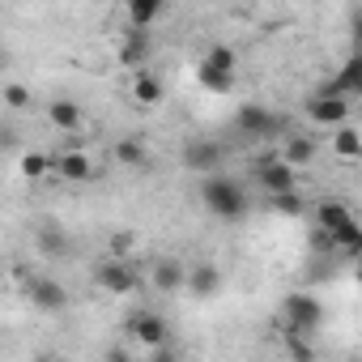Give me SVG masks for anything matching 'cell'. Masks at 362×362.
I'll return each mask as SVG.
<instances>
[{
	"label": "cell",
	"mask_w": 362,
	"mask_h": 362,
	"mask_svg": "<svg viewBox=\"0 0 362 362\" xmlns=\"http://www.w3.org/2000/svg\"><path fill=\"white\" fill-rule=\"evenodd\" d=\"M197 77H201V86H205L209 94H230L235 81H239V69H218V64H205V60H201Z\"/></svg>",
	"instance_id": "obj_13"
},
{
	"label": "cell",
	"mask_w": 362,
	"mask_h": 362,
	"mask_svg": "<svg viewBox=\"0 0 362 362\" xmlns=\"http://www.w3.org/2000/svg\"><path fill=\"white\" fill-rule=\"evenodd\" d=\"M235 124H239V132H243V136H277L286 119H281V115H273V111H269V107H260V103H247V107H239Z\"/></svg>",
	"instance_id": "obj_4"
},
{
	"label": "cell",
	"mask_w": 362,
	"mask_h": 362,
	"mask_svg": "<svg viewBox=\"0 0 362 362\" xmlns=\"http://www.w3.org/2000/svg\"><path fill=\"white\" fill-rule=\"evenodd\" d=\"M315 149H320V145H315L311 136H290V145L281 149V158H286V162H294V166H307V162L315 158Z\"/></svg>",
	"instance_id": "obj_23"
},
{
	"label": "cell",
	"mask_w": 362,
	"mask_h": 362,
	"mask_svg": "<svg viewBox=\"0 0 362 362\" xmlns=\"http://www.w3.org/2000/svg\"><path fill=\"white\" fill-rule=\"evenodd\" d=\"M47 166H56V158H47V153H26L22 158V175H30V179H39Z\"/></svg>",
	"instance_id": "obj_26"
},
{
	"label": "cell",
	"mask_w": 362,
	"mask_h": 362,
	"mask_svg": "<svg viewBox=\"0 0 362 362\" xmlns=\"http://www.w3.org/2000/svg\"><path fill=\"white\" fill-rule=\"evenodd\" d=\"M205 64H218V69H239L235 47H226V43H214V47L205 52Z\"/></svg>",
	"instance_id": "obj_25"
},
{
	"label": "cell",
	"mask_w": 362,
	"mask_h": 362,
	"mask_svg": "<svg viewBox=\"0 0 362 362\" xmlns=\"http://www.w3.org/2000/svg\"><path fill=\"white\" fill-rule=\"evenodd\" d=\"M5 103H9L13 111H26V107H30V90L18 86V81H9V86H5Z\"/></svg>",
	"instance_id": "obj_27"
},
{
	"label": "cell",
	"mask_w": 362,
	"mask_h": 362,
	"mask_svg": "<svg viewBox=\"0 0 362 362\" xmlns=\"http://www.w3.org/2000/svg\"><path fill=\"white\" fill-rule=\"evenodd\" d=\"M307 115L315 119V124H345L349 119V98H341V94H311L307 98Z\"/></svg>",
	"instance_id": "obj_7"
},
{
	"label": "cell",
	"mask_w": 362,
	"mask_h": 362,
	"mask_svg": "<svg viewBox=\"0 0 362 362\" xmlns=\"http://www.w3.org/2000/svg\"><path fill=\"white\" fill-rule=\"evenodd\" d=\"M132 98H136L141 107L162 103V81H158L153 73H136V77H132Z\"/></svg>",
	"instance_id": "obj_18"
},
{
	"label": "cell",
	"mask_w": 362,
	"mask_h": 362,
	"mask_svg": "<svg viewBox=\"0 0 362 362\" xmlns=\"http://www.w3.org/2000/svg\"><path fill=\"white\" fill-rule=\"evenodd\" d=\"M128 332H132L141 345L162 349V345H166V337H170V324H166L162 315H153V311H136V315L128 320Z\"/></svg>",
	"instance_id": "obj_6"
},
{
	"label": "cell",
	"mask_w": 362,
	"mask_h": 362,
	"mask_svg": "<svg viewBox=\"0 0 362 362\" xmlns=\"http://www.w3.org/2000/svg\"><path fill=\"white\" fill-rule=\"evenodd\" d=\"M328 239H332V252H337V256H362V226H358V222L341 226V230L328 235Z\"/></svg>",
	"instance_id": "obj_17"
},
{
	"label": "cell",
	"mask_w": 362,
	"mask_h": 362,
	"mask_svg": "<svg viewBox=\"0 0 362 362\" xmlns=\"http://www.w3.org/2000/svg\"><path fill=\"white\" fill-rule=\"evenodd\" d=\"M153 286H158L162 294L184 290V286H188V269L179 264V260H158V264H153Z\"/></svg>",
	"instance_id": "obj_12"
},
{
	"label": "cell",
	"mask_w": 362,
	"mask_h": 362,
	"mask_svg": "<svg viewBox=\"0 0 362 362\" xmlns=\"http://www.w3.org/2000/svg\"><path fill=\"white\" fill-rule=\"evenodd\" d=\"M94 281H98L107 294H132V290L141 286V273H136L132 260H103V264L94 269Z\"/></svg>",
	"instance_id": "obj_3"
},
{
	"label": "cell",
	"mask_w": 362,
	"mask_h": 362,
	"mask_svg": "<svg viewBox=\"0 0 362 362\" xmlns=\"http://www.w3.org/2000/svg\"><path fill=\"white\" fill-rule=\"evenodd\" d=\"M332 149H337V158H345V162H354V158H362V136L349 128V124H337V136H332Z\"/></svg>",
	"instance_id": "obj_19"
},
{
	"label": "cell",
	"mask_w": 362,
	"mask_h": 362,
	"mask_svg": "<svg viewBox=\"0 0 362 362\" xmlns=\"http://www.w3.org/2000/svg\"><path fill=\"white\" fill-rule=\"evenodd\" d=\"M47 119H52L56 128H77V124H81V107L69 103V98H56V103L47 107Z\"/></svg>",
	"instance_id": "obj_21"
},
{
	"label": "cell",
	"mask_w": 362,
	"mask_h": 362,
	"mask_svg": "<svg viewBox=\"0 0 362 362\" xmlns=\"http://www.w3.org/2000/svg\"><path fill=\"white\" fill-rule=\"evenodd\" d=\"M26 294H30V303H35L39 311H64V307H69V290H64L60 281H52V277H30Z\"/></svg>",
	"instance_id": "obj_9"
},
{
	"label": "cell",
	"mask_w": 362,
	"mask_h": 362,
	"mask_svg": "<svg viewBox=\"0 0 362 362\" xmlns=\"http://www.w3.org/2000/svg\"><path fill=\"white\" fill-rule=\"evenodd\" d=\"M56 170L69 179V184H81V179H90V175H94L90 158H86V153H77V149H73V153H56Z\"/></svg>",
	"instance_id": "obj_15"
},
{
	"label": "cell",
	"mask_w": 362,
	"mask_h": 362,
	"mask_svg": "<svg viewBox=\"0 0 362 362\" xmlns=\"http://www.w3.org/2000/svg\"><path fill=\"white\" fill-rule=\"evenodd\" d=\"M145 52H149V43H145V30H132V35L124 39V47H119V64L136 69V64L145 60Z\"/></svg>",
	"instance_id": "obj_22"
},
{
	"label": "cell",
	"mask_w": 362,
	"mask_h": 362,
	"mask_svg": "<svg viewBox=\"0 0 362 362\" xmlns=\"http://www.w3.org/2000/svg\"><path fill=\"white\" fill-rule=\"evenodd\" d=\"M222 162V145L218 141H188L184 145V166L188 170H214Z\"/></svg>",
	"instance_id": "obj_10"
},
{
	"label": "cell",
	"mask_w": 362,
	"mask_h": 362,
	"mask_svg": "<svg viewBox=\"0 0 362 362\" xmlns=\"http://www.w3.org/2000/svg\"><path fill=\"white\" fill-rule=\"evenodd\" d=\"M320 320H324V307H320L315 294H290L286 307H281V324H286V332H315Z\"/></svg>",
	"instance_id": "obj_2"
},
{
	"label": "cell",
	"mask_w": 362,
	"mask_h": 362,
	"mask_svg": "<svg viewBox=\"0 0 362 362\" xmlns=\"http://www.w3.org/2000/svg\"><path fill=\"white\" fill-rule=\"evenodd\" d=\"M349 222H354V214H349L341 201H320V205H315V226H320V230L337 235V230L349 226Z\"/></svg>",
	"instance_id": "obj_14"
},
{
	"label": "cell",
	"mask_w": 362,
	"mask_h": 362,
	"mask_svg": "<svg viewBox=\"0 0 362 362\" xmlns=\"http://www.w3.org/2000/svg\"><path fill=\"white\" fill-rule=\"evenodd\" d=\"M115 162L141 166V162H145V145H141V141H119V145H115Z\"/></svg>",
	"instance_id": "obj_24"
},
{
	"label": "cell",
	"mask_w": 362,
	"mask_h": 362,
	"mask_svg": "<svg viewBox=\"0 0 362 362\" xmlns=\"http://www.w3.org/2000/svg\"><path fill=\"white\" fill-rule=\"evenodd\" d=\"M256 179L264 192H286V188H294V162H286L281 153H264L256 162Z\"/></svg>",
	"instance_id": "obj_5"
},
{
	"label": "cell",
	"mask_w": 362,
	"mask_h": 362,
	"mask_svg": "<svg viewBox=\"0 0 362 362\" xmlns=\"http://www.w3.org/2000/svg\"><path fill=\"white\" fill-rule=\"evenodd\" d=\"M269 205H273L281 218H298V214H307V201H303V192H298V188H286V192H269Z\"/></svg>",
	"instance_id": "obj_20"
},
{
	"label": "cell",
	"mask_w": 362,
	"mask_h": 362,
	"mask_svg": "<svg viewBox=\"0 0 362 362\" xmlns=\"http://www.w3.org/2000/svg\"><path fill=\"white\" fill-rule=\"evenodd\" d=\"M39 243H43V252H73V243H69L64 235H56V230H43Z\"/></svg>",
	"instance_id": "obj_28"
},
{
	"label": "cell",
	"mask_w": 362,
	"mask_h": 362,
	"mask_svg": "<svg viewBox=\"0 0 362 362\" xmlns=\"http://www.w3.org/2000/svg\"><path fill=\"white\" fill-rule=\"evenodd\" d=\"M320 94H341V98L362 94V52H354V56L341 64V73H337L332 81H324V86H320Z\"/></svg>",
	"instance_id": "obj_8"
},
{
	"label": "cell",
	"mask_w": 362,
	"mask_h": 362,
	"mask_svg": "<svg viewBox=\"0 0 362 362\" xmlns=\"http://www.w3.org/2000/svg\"><path fill=\"white\" fill-rule=\"evenodd\" d=\"M162 9H166V0H128V22H132V30H149Z\"/></svg>",
	"instance_id": "obj_16"
},
{
	"label": "cell",
	"mask_w": 362,
	"mask_h": 362,
	"mask_svg": "<svg viewBox=\"0 0 362 362\" xmlns=\"http://www.w3.org/2000/svg\"><path fill=\"white\" fill-rule=\"evenodd\" d=\"M188 290L197 294V298H214L218 290H222V269L218 264H197V269H188Z\"/></svg>",
	"instance_id": "obj_11"
},
{
	"label": "cell",
	"mask_w": 362,
	"mask_h": 362,
	"mask_svg": "<svg viewBox=\"0 0 362 362\" xmlns=\"http://www.w3.org/2000/svg\"><path fill=\"white\" fill-rule=\"evenodd\" d=\"M201 205L214 214V218H226V222H239L247 218V192L226 175H205L201 179Z\"/></svg>",
	"instance_id": "obj_1"
}]
</instances>
